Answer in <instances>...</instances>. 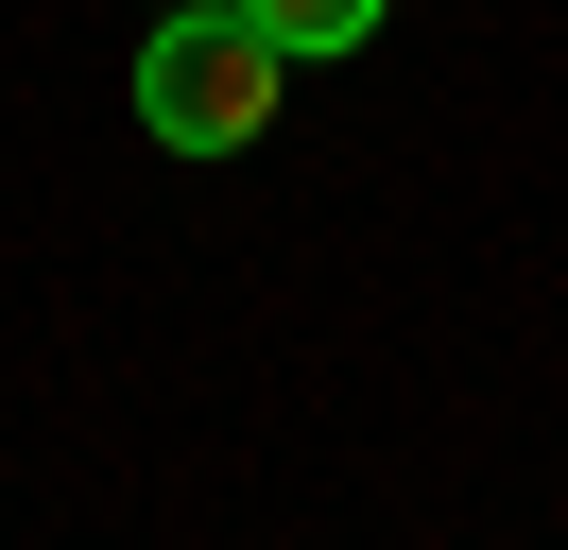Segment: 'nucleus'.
Instances as JSON below:
<instances>
[{
  "label": "nucleus",
  "instance_id": "nucleus-2",
  "mask_svg": "<svg viewBox=\"0 0 568 550\" xmlns=\"http://www.w3.org/2000/svg\"><path fill=\"white\" fill-rule=\"evenodd\" d=\"M224 18H258V34H276L293 69H311V52H362V34H379L396 0H224Z\"/></svg>",
  "mask_w": 568,
  "mask_h": 550
},
{
  "label": "nucleus",
  "instance_id": "nucleus-1",
  "mask_svg": "<svg viewBox=\"0 0 568 550\" xmlns=\"http://www.w3.org/2000/svg\"><path fill=\"white\" fill-rule=\"evenodd\" d=\"M276 103H293V52L258 18H224V0L207 18H155V52H139V138L155 155H242Z\"/></svg>",
  "mask_w": 568,
  "mask_h": 550
}]
</instances>
